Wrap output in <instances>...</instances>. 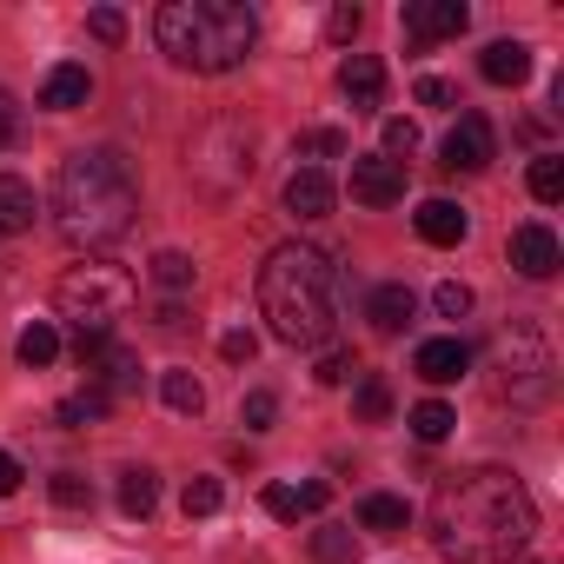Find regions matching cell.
<instances>
[{
  "mask_svg": "<svg viewBox=\"0 0 564 564\" xmlns=\"http://www.w3.org/2000/svg\"><path fill=\"white\" fill-rule=\"evenodd\" d=\"M8 140H14V100L0 94V147H8Z\"/></svg>",
  "mask_w": 564,
  "mask_h": 564,
  "instance_id": "7bdbcfd3",
  "label": "cell"
},
{
  "mask_svg": "<svg viewBox=\"0 0 564 564\" xmlns=\"http://www.w3.org/2000/svg\"><path fill=\"white\" fill-rule=\"evenodd\" d=\"M412 372H419L425 386H458V379L471 372V346H465V339H425V346L412 352Z\"/></svg>",
  "mask_w": 564,
  "mask_h": 564,
  "instance_id": "8fae6325",
  "label": "cell"
},
{
  "mask_svg": "<svg viewBox=\"0 0 564 564\" xmlns=\"http://www.w3.org/2000/svg\"><path fill=\"white\" fill-rule=\"evenodd\" d=\"M21 478H28V471H21V458H14V452H0V498H14V491H21Z\"/></svg>",
  "mask_w": 564,
  "mask_h": 564,
  "instance_id": "b9f144b4",
  "label": "cell"
},
{
  "mask_svg": "<svg viewBox=\"0 0 564 564\" xmlns=\"http://www.w3.org/2000/svg\"><path fill=\"white\" fill-rule=\"evenodd\" d=\"M14 352H21V366H28V372H41V366H54V359H61V333H54L47 319H34V326L21 333V346H14Z\"/></svg>",
  "mask_w": 564,
  "mask_h": 564,
  "instance_id": "603a6c76",
  "label": "cell"
},
{
  "mask_svg": "<svg viewBox=\"0 0 564 564\" xmlns=\"http://www.w3.org/2000/svg\"><path fill=\"white\" fill-rule=\"evenodd\" d=\"M153 505H160V478H153L147 465L120 471V511H127V518H153Z\"/></svg>",
  "mask_w": 564,
  "mask_h": 564,
  "instance_id": "7402d4cb",
  "label": "cell"
},
{
  "mask_svg": "<svg viewBox=\"0 0 564 564\" xmlns=\"http://www.w3.org/2000/svg\"><path fill=\"white\" fill-rule=\"evenodd\" d=\"M54 505H67V511H87V505H94V485H87L80 471H54Z\"/></svg>",
  "mask_w": 564,
  "mask_h": 564,
  "instance_id": "836d02e7",
  "label": "cell"
},
{
  "mask_svg": "<svg viewBox=\"0 0 564 564\" xmlns=\"http://www.w3.org/2000/svg\"><path fill=\"white\" fill-rule=\"evenodd\" d=\"M491 160H498L491 120H485V113H458V127L445 133V166H452V173H485Z\"/></svg>",
  "mask_w": 564,
  "mask_h": 564,
  "instance_id": "ba28073f",
  "label": "cell"
},
{
  "mask_svg": "<svg viewBox=\"0 0 564 564\" xmlns=\"http://www.w3.org/2000/svg\"><path fill=\"white\" fill-rule=\"evenodd\" d=\"M412 226H419L425 246H458L471 219H465V206H452V199H425V206L412 213Z\"/></svg>",
  "mask_w": 564,
  "mask_h": 564,
  "instance_id": "e0dca14e",
  "label": "cell"
},
{
  "mask_svg": "<svg viewBox=\"0 0 564 564\" xmlns=\"http://www.w3.org/2000/svg\"><path fill=\"white\" fill-rule=\"evenodd\" d=\"M259 313L272 339L326 346L333 339V259L319 246H272L259 265Z\"/></svg>",
  "mask_w": 564,
  "mask_h": 564,
  "instance_id": "3957f363",
  "label": "cell"
},
{
  "mask_svg": "<svg viewBox=\"0 0 564 564\" xmlns=\"http://www.w3.org/2000/svg\"><path fill=\"white\" fill-rule=\"evenodd\" d=\"M511 265H518L524 279H551V272L564 265L557 232H551V226H538V219H531V226H518V232H511Z\"/></svg>",
  "mask_w": 564,
  "mask_h": 564,
  "instance_id": "30bf717a",
  "label": "cell"
},
{
  "mask_svg": "<svg viewBox=\"0 0 564 564\" xmlns=\"http://www.w3.org/2000/svg\"><path fill=\"white\" fill-rule=\"evenodd\" d=\"M359 524H366V531H379V538H399V531L412 524V505H405V498H392V491H372V498L359 505Z\"/></svg>",
  "mask_w": 564,
  "mask_h": 564,
  "instance_id": "44dd1931",
  "label": "cell"
},
{
  "mask_svg": "<svg viewBox=\"0 0 564 564\" xmlns=\"http://www.w3.org/2000/svg\"><path fill=\"white\" fill-rule=\"evenodd\" d=\"M160 399H166L180 419H199V405H206V386H199L193 372H166V379H160Z\"/></svg>",
  "mask_w": 564,
  "mask_h": 564,
  "instance_id": "d4e9b609",
  "label": "cell"
},
{
  "mask_svg": "<svg viewBox=\"0 0 564 564\" xmlns=\"http://www.w3.org/2000/svg\"><path fill=\"white\" fill-rule=\"evenodd\" d=\"M412 94H419V107H452V100H458V94H452V80H438V74H425Z\"/></svg>",
  "mask_w": 564,
  "mask_h": 564,
  "instance_id": "ab89813d",
  "label": "cell"
},
{
  "mask_svg": "<svg viewBox=\"0 0 564 564\" xmlns=\"http://www.w3.org/2000/svg\"><path fill=\"white\" fill-rule=\"evenodd\" d=\"M425 518H432V544H438L445 564H511L538 538L531 491L511 471H498V465L438 478Z\"/></svg>",
  "mask_w": 564,
  "mask_h": 564,
  "instance_id": "6da1fadb",
  "label": "cell"
},
{
  "mask_svg": "<svg viewBox=\"0 0 564 564\" xmlns=\"http://www.w3.org/2000/svg\"><path fill=\"white\" fill-rule=\"evenodd\" d=\"M478 74H485L491 87H518V80L531 74V47H524V41H491V47L478 54Z\"/></svg>",
  "mask_w": 564,
  "mask_h": 564,
  "instance_id": "ac0fdd59",
  "label": "cell"
},
{
  "mask_svg": "<svg viewBox=\"0 0 564 564\" xmlns=\"http://www.w3.org/2000/svg\"><path fill=\"white\" fill-rule=\"evenodd\" d=\"M219 352H226L232 366H246V359L259 352V339H252V333H226V339H219Z\"/></svg>",
  "mask_w": 564,
  "mask_h": 564,
  "instance_id": "60d3db41",
  "label": "cell"
},
{
  "mask_svg": "<svg viewBox=\"0 0 564 564\" xmlns=\"http://www.w3.org/2000/svg\"><path fill=\"white\" fill-rule=\"evenodd\" d=\"M133 300H140L133 272H120V265H107V259L74 265V272L61 279V286H54V306H61V319L80 333V346L113 339V326L133 313Z\"/></svg>",
  "mask_w": 564,
  "mask_h": 564,
  "instance_id": "5b68a950",
  "label": "cell"
},
{
  "mask_svg": "<svg viewBox=\"0 0 564 564\" xmlns=\"http://www.w3.org/2000/svg\"><path fill=\"white\" fill-rule=\"evenodd\" d=\"M272 419H279V399H272V392H246L239 425H246V432H272Z\"/></svg>",
  "mask_w": 564,
  "mask_h": 564,
  "instance_id": "d6a6232c",
  "label": "cell"
},
{
  "mask_svg": "<svg viewBox=\"0 0 564 564\" xmlns=\"http://www.w3.org/2000/svg\"><path fill=\"white\" fill-rule=\"evenodd\" d=\"M180 505H186V518H213V511L226 505V485H219V478H186Z\"/></svg>",
  "mask_w": 564,
  "mask_h": 564,
  "instance_id": "f1b7e54d",
  "label": "cell"
},
{
  "mask_svg": "<svg viewBox=\"0 0 564 564\" xmlns=\"http://www.w3.org/2000/svg\"><path fill=\"white\" fill-rule=\"evenodd\" d=\"M359 28H366V14L352 8V0H346V8H333V21H326V34H333V41H352Z\"/></svg>",
  "mask_w": 564,
  "mask_h": 564,
  "instance_id": "f35d334b",
  "label": "cell"
},
{
  "mask_svg": "<svg viewBox=\"0 0 564 564\" xmlns=\"http://www.w3.org/2000/svg\"><path fill=\"white\" fill-rule=\"evenodd\" d=\"M87 94H94V74L74 67V61L41 80V107H47V113H74V107H87Z\"/></svg>",
  "mask_w": 564,
  "mask_h": 564,
  "instance_id": "2e32d148",
  "label": "cell"
},
{
  "mask_svg": "<svg viewBox=\"0 0 564 564\" xmlns=\"http://www.w3.org/2000/svg\"><path fill=\"white\" fill-rule=\"evenodd\" d=\"M313 557H319V564H359V538H352V524H326V531H313Z\"/></svg>",
  "mask_w": 564,
  "mask_h": 564,
  "instance_id": "4316f807",
  "label": "cell"
},
{
  "mask_svg": "<svg viewBox=\"0 0 564 564\" xmlns=\"http://www.w3.org/2000/svg\"><path fill=\"white\" fill-rule=\"evenodd\" d=\"M405 153H419V127L412 120H386V160L405 166Z\"/></svg>",
  "mask_w": 564,
  "mask_h": 564,
  "instance_id": "e575fe53",
  "label": "cell"
},
{
  "mask_svg": "<svg viewBox=\"0 0 564 564\" xmlns=\"http://www.w3.org/2000/svg\"><path fill=\"white\" fill-rule=\"evenodd\" d=\"M339 206V186L326 180V166H300L293 180H286V213L293 219H326Z\"/></svg>",
  "mask_w": 564,
  "mask_h": 564,
  "instance_id": "7c38bea8",
  "label": "cell"
},
{
  "mask_svg": "<svg viewBox=\"0 0 564 564\" xmlns=\"http://www.w3.org/2000/svg\"><path fill=\"white\" fill-rule=\"evenodd\" d=\"M498 399H511V405L551 399V346L531 319H511V333L498 346Z\"/></svg>",
  "mask_w": 564,
  "mask_h": 564,
  "instance_id": "8992f818",
  "label": "cell"
},
{
  "mask_svg": "<svg viewBox=\"0 0 564 564\" xmlns=\"http://www.w3.org/2000/svg\"><path fill=\"white\" fill-rule=\"evenodd\" d=\"M399 28L412 47H432V41H458L471 28V8L465 0H405L399 8Z\"/></svg>",
  "mask_w": 564,
  "mask_h": 564,
  "instance_id": "52a82bcc",
  "label": "cell"
},
{
  "mask_svg": "<svg viewBox=\"0 0 564 564\" xmlns=\"http://www.w3.org/2000/svg\"><path fill=\"white\" fill-rule=\"evenodd\" d=\"M153 41L186 74H232L252 54L259 21H252V8H239V0H166L153 14Z\"/></svg>",
  "mask_w": 564,
  "mask_h": 564,
  "instance_id": "277c9868",
  "label": "cell"
},
{
  "mask_svg": "<svg viewBox=\"0 0 564 564\" xmlns=\"http://www.w3.org/2000/svg\"><path fill=\"white\" fill-rule=\"evenodd\" d=\"M339 94H346L359 113H372V107L386 100V67H379L372 54H352V61L339 67Z\"/></svg>",
  "mask_w": 564,
  "mask_h": 564,
  "instance_id": "9a60e30c",
  "label": "cell"
},
{
  "mask_svg": "<svg viewBox=\"0 0 564 564\" xmlns=\"http://www.w3.org/2000/svg\"><path fill=\"white\" fill-rule=\"evenodd\" d=\"M34 219H41L34 186H28V180H14V173H0V232H28Z\"/></svg>",
  "mask_w": 564,
  "mask_h": 564,
  "instance_id": "ffe728a7",
  "label": "cell"
},
{
  "mask_svg": "<svg viewBox=\"0 0 564 564\" xmlns=\"http://www.w3.org/2000/svg\"><path fill=\"white\" fill-rule=\"evenodd\" d=\"M352 412H359L366 425H386V419H392V386H386L379 372H366L359 392H352Z\"/></svg>",
  "mask_w": 564,
  "mask_h": 564,
  "instance_id": "484cf974",
  "label": "cell"
},
{
  "mask_svg": "<svg viewBox=\"0 0 564 564\" xmlns=\"http://www.w3.org/2000/svg\"><path fill=\"white\" fill-rule=\"evenodd\" d=\"M133 213H140V186L127 173L120 153H74L61 166V186H54V226L67 246L80 252H107L113 239L133 232Z\"/></svg>",
  "mask_w": 564,
  "mask_h": 564,
  "instance_id": "7a4b0ae2",
  "label": "cell"
},
{
  "mask_svg": "<svg viewBox=\"0 0 564 564\" xmlns=\"http://www.w3.org/2000/svg\"><path fill=\"white\" fill-rule=\"evenodd\" d=\"M153 286L186 293V286H193V259H186V252H153Z\"/></svg>",
  "mask_w": 564,
  "mask_h": 564,
  "instance_id": "f546056e",
  "label": "cell"
},
{
  "mask_svg": "<svg viewBox=\"0 0 564 564\" xmlns=\"http://www.w3.org/2000/svg\"><path fill=\"white\" fill-rule=\"evenodd\" d=\"M333 505V485L326 478H313V485H265V511L272 518H313V511H326Z\"/></svg>",
  "mask_w": 564,
  "mask_h": 564,
  "instance_id": "5bb4252c",
  "label": "cell"
},
{
  "mask_svg": "<svg viewBox=\"0 0 564 564\" xmlns=\"http://www.w3.org/2000/svg\"><path fill=\"white\" fill-rule=\"evenodd\" d=\"M87 28H94V41H107V47H113V41H127V14H120V8H94V14H87Z\"/></svg>",
  "mask_w": 564,
  "mask_h": 564,
  "instance_id": "8d00e7d4",
  "label": "cell"
},
{
  "mask_svg": "<svg viewBox=\"0 0 564 564\" xmlns=\"http://www.w3.org/2000/svg\"><path fill=\"white\" fill-rule=\"evenodd\" d=\"M412 313H419V300H412V286H379L372 293V306H366V319H372V333H405L412 326Z\"/></svg>",
  "mask_w": 564,
  "mask_h": 564,
  "instance_id": "d6986e66",
  "label": "cell"
},
{
  "mask_svg": "<svg viewBox=\"0 0 564 564\" xmlns=\"http://www.w3.org/2000/svg\"><path fill=\"white\" fill-rule=\"evenodd\" d=\"M107 405H113L107 392H74V399H61L54 419H61V425H94V419H107Z\"/></svg>",
  "mask_w": 564,
  "mask_h": 564,
  "instance_id": "4dcf8cb0",
  "label": "cell"
},
{
  "mask_svg": "<svg viewBox=\"0 0 564 564\" xmlns=\"http://www.w3.org/2000/svg\"><path fill=\"white\" fill-rule=\"evenodd\" d=\"M432 306H438L445 319H465V313H471V286H465V279H445V286L432 293Z\"/></svg>",
  "mask_w": 564,
  "mask_h": 564,
  "instance_id": "d590c367",
  "label": "cell"
},
{
  "mask_svg": "<svg viewBox=\"0 0 564 564\" xmlns=\"http://www.w3.org/2000/svg\"><path fill=\"white\" fill-rule=\"evenodd\" d=\"M352 199L359 206H399L405 199V166H392L386 153L352 160Z\"/></svg>",
  "mask_w": 564,
  "mask_h": 564,
  "instance_id": "9c48e42d",
  "label": "cell"
},
{
  "mask_svg": "<svg viewBox=\"0 0 564 564\" xmlns=\"http://www.w3.org/2000/svg\"><path fill=\"white\" fill-rule=\"evenodd\" d=\"M80 366H87V372L100 379L94 392H107V399L133 386V352H120L113 339H94V346H80Z\"/></svg>",
  "mask_w": 564,
  "mask_h": 564,
  "instance_id": "4fadbf2b",
  "label": "cell"
},
{
  "mask_svg": "<svg viewBox=\"0 0 564 564\" xmlns=\"http://www.w3.org/2000/svg\"><path fill=\"white\" fill-rule=\"evenodd\" d=\"M524 180H531V199H544V206H557V199H564V160H557V153H538Z\"/></svg>",
  "mask_w": 564,
  "mask_h": 564,
  "instance_id": "83f0119b",
  "label": "cell"
},
{
  "mask_svg": "<svg viewBox=\"0 0 564 564\" xmlns=\"http://www.w3.org/2000/svg\"><path fill=\"white\" fill-rule=\"evenodd\" d=\"M346 153V133L339 127H313V133H300V160H339Z\"/></svg>",
  "mask_w": 564,
  "mask_h": 564,
  "instance_id": "1f68e13d",
  "label": "cell"
},
{
  "mask_svg": "<svg viewBox=\"0 0 564 564\" xmlns=\"http://www.w3.org/2000/svg\"><path fill=\"white\" fill-rule=\"evenodd\" d=\"M352 372H359V366H352V352H326V359H319V372H313V379H319V386H346V379H352Z\"/></svg>",
  "mask_w": 564,
  "mask_h": 564,
  "instance_id": "74e56055",
  "label": "cell"
},
{
  "mask_svg": "<svg viewBox=\"0 0 564 564\" xmlns=\"http://www.w3.org/2000/svg\"><path fill=\"white\" fill-rule=\"evenodd\" d=\"M412 438H425V445H438V438H452V425H458V412L445 405V399H425V405H412Z\"/></svg>",
  "mask_w": 564,
  "mask_h": 564,
  "instance_id": "cb8c5ba5",
  "label": "cell"
}]
</instances>
